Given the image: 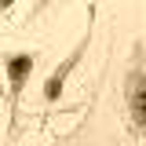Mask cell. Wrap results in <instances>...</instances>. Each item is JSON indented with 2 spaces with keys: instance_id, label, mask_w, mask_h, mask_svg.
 <instances>
[{
  "instance_id": "cell-1",
  "label": "cell",
  "mask_w": 146,
  "mask_h": 146,
  "mask_svg": "<svg viewBox=\"0 0 146 146\" xmlns=\"http://www.w3.org/2000/svg\"><path fill=\"white\" fill-rule=\"evenodd\" d=\"M121 91H124L128 131H131V139L143 143V139H146V40H131Z\"/></svg>"
},
{
  "instance_id": "cell-2",
  "label": "cell",
  "mask_w": 146,
  "mask_h": 146,
  "mask_svg": "<svg viewBox=\"0 0 146 146\" xmlns=\"http://www.w3.org/2000/svg\"><path fill=\"white\" fill-rule=\"evenodd\" d=\"M95 15H99V7L91 4L88 7V29H84V36L73 44V51L55 66L48 77H44V84H40V99H44V106H58L62 102V95H66V84H70V77L77 70H80V62H84V55H88L91 48V29H95Z\"/></svg>"
},
{
  "instance_id": "cell-3",
  "label": "cell",
  "mask_w": 146,
  "mask_h": 146,
  "mask_svg": "<svg viewBox=\"0 0 146 146\" xmlns=\"http://www.w3.org/2000/svg\"><path fill=\"white\" fill-rule=\"evenodd\" d=\"M4 73H7V131L18 135V113H22V95L36 70V51H4L0 55Z\"/></svg>"
},
{
  "instance_id": "cell-4",
  "label": "cell",
  "mask_w": 146,
  "mask_h": 146,
  "mask_svg": "<svg viewBox=\"0 0 146 146\" xmlns=\"http://www.w3.org/2000/svg\"><path fill=\"white\" fill-rule=\"evenodd\" d=\"M4 91H7V84H4V80H0V95H4Z\"/></svg>"
}]
</instances>
